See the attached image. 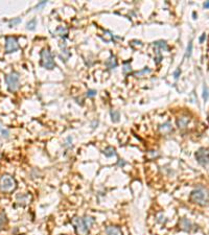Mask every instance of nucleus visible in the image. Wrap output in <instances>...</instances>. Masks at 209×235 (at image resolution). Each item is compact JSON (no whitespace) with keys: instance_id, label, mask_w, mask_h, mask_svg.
<instances>
[{"instance_id":"b1692460","label":"nucleus","mask_w":209,"mask_h":235,"mask_svg":"<svg viewBox=\"0 0 209 235\" xmlns=\"http://www.w3.org/2000/svg\"><path fill=\"white\" fill-rule=\"evenodd\" d=\"M1 133H2V137H3V138L7 139L8 137H10V132H8L7 130H2Z\"/></svg>"},{"instance_id":"2f4dec72","label":"nucleus","mask_w":209,"mask_h":235,"mask_svg":"<svg viewBox=\"0 0 209 235\" xmlns=\"http://www.w3.org/2000/svg\"><path fill=\"white\" fill-rule=\"evenodd\" d=\"M204 7L209 8V1H205V3H204Z\"/></svg>"},{"instance_id":"0eeeda50","label":"nucleus","mask_w":209,"mask_h":235,"mask_svg":"<svg viewBox=\"0 0 209 235\" xmlns=\"http://www.w3.org/2000/svg\"><path fill=\"white\" fill-rule=\"evenodd\" d=\"M19 49L18 41L15 37H6L5 38V52L12 54Z\"/></svg>"},{"instance_id":"f257e3e1","label":"nucleus","mask_w":209,"mask_h":235,"mask_svg":"<svg viewBox=\"0 0 209 235\" xmlns=\"http://www.w3.org/2000/svg\"><path fill=\"white\" fill-rule=\"evenodd\" d=\"M190 201L200 206H207L209 204V192L203 186H198L190 193Z\"/></svg>"},{"instance_id":"20e7f679","label":"nucleus","mask_w":209,"mask_h":235,"mask_svg":"<svg viewBox=\"0 0 209 235\" xmlns=\"http://www.w3.org/2000/svg\"><path fill=\"white\" fill-rule=\"evenodd\" d=\"M41 65L46 69H54L56 67V63L49 48H44L41 51Z\"/></svg>"},{"instance_id":"dca6fc26","label":"nucleus","mask_w":209,"mask_h":235,"mask_svg":"<svg viewBox=\"0 0 209 235\" xmlns=\"http://www.w3.org/2000/svg\"><path fill=\"white\" fill-rule=\"evenodd\" d=\"M110 115H111V119L113 122H118L119 121V118H120V114L118 111H116V110H112L111 112H110Z\"/></svg>"},{"instance_id":"cd10ccee","label":"nucleus","mask_w":209,"mask_h":235,"mask_svg":"<svg viewBox=\"0 0 209 235\" xmlns=\"http://www.w3.org/2000/svg\"><path fill=\"white\" fill-rule=\"evenodd\" d=\"M180 73H181V70H180V68H178L176 71H175V73H174L175 78H178V77H179V75H180Z\"/></svg>"},{"instance_id":"f3484780","label":"nucleus","mask_w":209,"mask_h":235,"mask_svg":"<svg viewBox=\"0 0 209 235\" xmlns=\"http://www.w3.org/2000/svg\"><path fill=\"white\" fill-rule=\"evenodd\" d=\"M36 24H37V21H36V19H33L26 24V28L29 29V30H33L36 28Z\"/></svg>"},{"instance_id":"ddd939ff","label":"nucleus","mask_w":209,"mask_h":235,"mask_svg":"<svg viewBox=\"0 0 209 235\" xmlns=\"http://www.w3.org/2000/svg\"><path fill=\"white\" fill-rule=\"evenodd\" d=\"M105 65L108 67L109 69H114L116 68V66H117V61H116V58L114 56H111L109 59H108L107 61H106Z\"/></svg>"},{"instance_id":"c85d7f7f","label":"nucleus","mask_w":209,"mask_h":235,"mask_svg":"<svg viewBox=\"0 0 209 235\" xmlns=\"http://www.w3.org/2000/svg\"><path fill=\"white\" fill-rule=\"evenodd\" d=\"M46 3H47V2H46V1H42V2H40V3H38L37 5H36V8H37V10H38V8H40V7H41V6L45 5Z\"/></svg>"},{"instance_id":"a878e982","label":"nucleus","mask_w":209,"mask_h":235,"mask_svg":"<svg viewBox=\"0 0 209 235\" xmlns=\"http://www.w3.org/2000/svg\"><path fill=\"white\" fill-rule=\"evenodd\" d=\"M20 19L19 18H17V19H15V20H12L10 22V27H12V26H14L15 24H18V23H20Z\"/></svg>"},{"instance_id":"f8f14e48","label":"nucleus","mask_w":209,"mask_h":235,"mask_svg":"<svg viewBox=\"0 0 209 235\" xmlns=\"http://www.w3.org/2000/svg\"><path fill=\"white\" fill-rule=\"evenodd\" d=\"M30 201V196L28 194H19L17 196V202L20 205H26Z\"/></svg>"},{"instance_id":"c756f323","label":"nucleus","mask_w":209,"mask_h":235,"mask_svg":"<svg viewBox=\"0 0 209 235\" xmlns=\"http://www.w3.org/2000/svg\"><path fill=\"white\" fill-rule=\"evenodd\" d=\"M205 39H206V33H202V36L200 37V39H199L200 43H203V41H204Z\"/></svg>"},{"instance_id":"6ab92c4d","label":"nucleus","mask_w":209,"mask_h":235,"mask_svg":"<svg viewBox=\"0 0 209 235\" xmlns=\"http://www.w3.org/2000/svg\"><path fill=\"white\" fill-rule=\"evenodd\" d=\"M191 52H193V41H190L188 43V45H187V49H186V54H185V57L186 58H190L191 56Z\"/></svg>"},{"instance_id":"423d86ee","label":"nucleus","mask_w":209,"mask_h":235,"mask_svg":"<svg viewBox=\"0 0 209 235\" xmlns=\"http://www.w3.org/2000/svg\"><path fill=\"white\" fill-rule=\"evenodd\" d=\"M196 159L200 165L207 166L209 165V152L204 147L198 149V152H196Z\"/></svg>"},{"instance_id":"f03ea898","label":"nucleus","mask_w":209,"mask_h":235,"mask_svg":"<svg viewBox=\"0 0 209 235\" xmlns=\"http://www.w3.org/2000/svg\"><path fill=\"white\" fill-rule=\"evenodd\" d=\"M17 183L13 177L3 175L0 178V190L2 192H12L16 189Z\"/></svg>"},{"instance_id":"4468645a","label":"nucleus","mask_w":209,"mask_h":235,"mask_svg":"<svg viewBox=\"0 0 209 235\" xmlns=\"http://www.w3.org/2000/svg\"><path fill=\"white\" fill-rule=\"evenodd\" d=\"M154 46H155L156 48H157L158 50H164V51H166V50L168 49V46H167V43H166L165 41H162V40H160V41H156L154 42Z\"/></svg>"},{"instance_id":"39448f33","label":"nucleus","mask_w":209,"mask_h":235,"mask_svg":"<svg viewBox=\"0 0 209 235\" xmlns=\"http://www.w3.org/2000/svg\"><path fill=\"white\" fill-rule=\"evenodd\" d=\"M19 80H20V75L16 71H13L10 74L6 75L5 82L7 84V89L10 92H15L17 89L19 88Z\"/></svg>"},{"instance_id":"a211bd4d","label":"nucleus","mask_w":209,"mask_h":235,"mask_svg":"<svg viewBox=\"0 0 209 235\" xmlns=\"http://www.w3.org/2000/svg\"><path fill=\"white\" fill-rule=\"evenodd\" d=\"M209 98V90H208V87L206 85H204L203 87V99L204 101H207Z\"/></svg>"},{"instance_id":"7c9ffc66","label":"nucleus","mask_w":209,"mask_h":235,"mask_svg":"<svg viewBox=\"0 0 209 235\" xmlns=\"http://www.w3.org/2000/svg\"><path fill=\"white\" fill-rule=\"evenodd\" d=\"M117 165H118V166L123 167L124 165H126V162H124L123 160H119V161H118V162H117Z\"/></svg>"},{"instance_id":"473e14b6","label":"nucleus","mask_w":209,"mask_h":235,"mask_svg":"<svg viewBox=\"0 0 209 235\" xmlns=\"http://www.w3.org/2000/svg\"><path fill=\"white\" fill-rule=\"evenodd\" d=\"M1 131H2V129H1V126H0V132H1Z\"/></svg>"},{"instance_id":"6e6552de","label":"nucleus","mask_w":209,"mask_h":235,"mask_svg":"<svg viewBox=\"0 0 209 235\" xmlns=\"http://www.w3.org/2000/svg\"><path fill=\"white\" fill-rule=\"evenodd\" d=\"M180 226L182 227V229L186 232H190L193 228V225L190 221H188L187 219H182L180 222Z\"/></svg>"},{"instance_id":"5701e85b","label":"nucleus","mask_w":209,"mask_h":235,"mask_svg":"<svg viewBox=\"0 0 209 235\" xmlns=\"http://www.w3.org/2000/svg\"><path fill=\"white\" fill-rule=\"evenodd\" d=\"M132 71V68H131V65L129 63H126L123 66V73H128Z\"/></svg>"},{"instance_id":"2eb2a0df","label":"nucleus","mask_w":209,"mask_h":235,"mask_svg":"<svg viewBox=\"0 0 209 235\" xmlns=\"http://www.w3.org/2000/svg\"><path fill=\"white\" fill-rule=\"evenodd\" d=\"M103 153H104V155H105L106 157H108V158H111V157H113V156L116 155L115 149H114V147H106Z\"/></svg>"},{"instance_id":"9b49d317","label":"nucleus","mask_w":209,"mask_h":235,"mask_svg":"<svg viewBox=\"0 0 209 235\" xmlns=\"http://www.w3.org/2000/svg\"><path fill=\"white\" fill-rule=\"evenodd\" d=\"M159 131H160L161 133H163V134H167V133L172 132V131H173L172 123H170V121L164 122L163 124H161V126H159Z\"/></svg>"},{"instance_id":"412c9836","label":"nucleus","mask_w":209,"mask_h":235,"mask_svg":"<svg viewBox=\"0 0 209 235\" xmlns=\"http://www.w3.org/2000/svg\"><path fill=\"white\" fill-rule=\"evenodd\" d=\"M149 72H151V70H149V68H144V69H142V70L135 72L134 74L136 75V77H140V75H143V74H145V73H149Z\"/></svg>"},{"instance_id":"1a4fd4ad","label":"nucleus","mask_w":209,"mask_h":235,"mask_svg":"<svg viewBox=\"0 0 209 235\" xmlns=\"http://www.w3.org/2000/svg\"><path fill=\"white\" fill-rule=\"evenodd\" d=\"M188 122H189L188 117H186V116H181V117H179L178 119H177V126H178L179 129H184L187 126Z\"/></svg>"},{"instance_id":"4be33fe9","label":"nucleus","mask_w":209,"mask_h":235,"mask_svg":"<svg viewBox=\"0 0 209 235\" xmlns=\"http://www.w3.org/2000/svg\"><path fill=\"white\" fill-rule=\"evenodd\" d=\"M6 223V216L5 214H4L3 212L0 213V230L2 229V226H3V224Z\"/></svg>"},{"instance_id":"7ed1b4c3","label":"nucleus","mask_w":209,"mask_h":235,"mask_svg":"<svg viewBox=\"0 0 209 235\" xmlns=\"http://www.w3.org/2000/svg\"><path fill=\"white\" fill-rule=\"evenodd\" d=\"M72 225L74 227L75 231H77V235H88L90 232V228L88 227V225L86 224V222L84 221L83 217L75 216L72 219Z\"/></svg>"},{"instance_id":"aec40b11","label":"nucleus","mask_w":209,"mask_h":235,"mask_svg":"<svg viewBox=\"0 0 209 235\" xmlns=\"http://www.w3.org/2000/svg\"><path fill=\"white\" fill-rule=\"evenodd\" d=\"M57 33H58L60 36H66L67 35V28L64 26H60V27H58V29H57Z\"/></svg>"},{"instance_id":"bb28decb","label":"nucleus","mask_w":209,"mask_h":235,"mask_svg":"<svg viewBox=\"0 0 209 235\" xmlns=\"http://www.w3.org/2000/svg\"><path fill=\"white\" fill-rule=\"evenodd\" d=\"M71 143H72V138H71V137H68V138H67V141H66V144H65V147H70Z\"/></svg>"},{"instance_id":"393cba45","label":"nucleus","mask_w":209,"mask_h":235,"mask_svg":"<svg viewBox=\"0 0 209 235\" xmlns=\"http://www.w3.org/2000/svg\"><path fill=\"white\" fill-rule=\"evenodd\" d=\"M96 95V91L95 90H88L87 92V96L88 97H93Z\"/></svg>"},{"instance_id":"9d476101","label":"nucleus","mask_w":209,"mask_h":235,"mask_svg":"<svg viewBox=\"0 0 209 235\" xmlns=\"http://www.w3.org/2000/svg\"><path fill=\"white\" fill-rule=\"evenodd\" d=\"M106 234L107 235H122V232L118 227L110 226V227H107V229H106Z\"/></svg>"}]
</instances>
